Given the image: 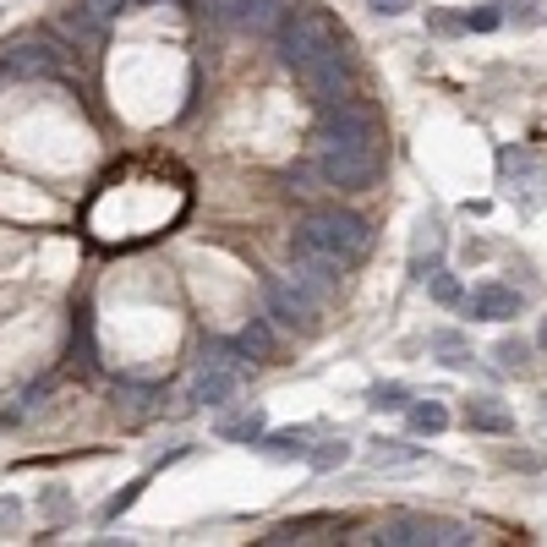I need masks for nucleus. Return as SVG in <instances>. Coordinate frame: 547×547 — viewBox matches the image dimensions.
<instances>
[{"label":"nucleus","instance_id":"1a4fd4ad","mask_svg":"<svg viewBox=\"0 0 547 547\" xmlns=\"http://www.w3.org/2000/svg\"><path fill=\"white\" fill-rule=\"evenodd\" d=\"M471 318H487V323L520 318V296L509 285H476L471 290Z\"/></svg>","mask_w":547,"mask_h":547},{"label":"nucleus","instance_id":"4be33fe9","mask_svg":"<svg viewBox=\"0 0 547 547\" xmlns=\"http://www.w3.org/2000/svg\"><path fill=\"white\" fill-rule=\"evenodd\" d=\"M433 301H438V307H460V301H465L460 279L455 274H433Z\"/></svg>","mask_w":547,"mask_h":547},{"label":"nucleus","instance_id":"f3484780","mask_svg":"<svg viewBox=\"0 0 547 547\" xmlns=\"http://www.w3.org/2000/svg\"><path fill=\"white\" fill-rule=\"evenodd\" d=\"M263 444H269L274 460H301V455H307V433H301V427H290V433H269Z\"/></svg>","mask_w":547,"mask_h":547},{"label":"nucleus","instance_id":"393cba45","mask_svg":"<svg viewBox=\"0 0 547 547\" xmlns=\"http://www.w3.org/2000/svg\"><path fill=\"white\" fill-rule=\"evenodd\" d=\"M400 400H411L405 383H378V389H372V405H400Z\"/></svg>","mask_w":547,"mask_h":547},{"label":"nucleus","instance_id":"c85d7f7f","mask_svg":"<svg viewBox=\"0 0 547 547\" xmlns=\"http://www.w3.org/2000/svg\"><path fill=\"white\" fill-rule=\"evenodd\" d=\"M83 6H93V11H104V17H110V11H121L126 0H83Z\"/></svg>","mask_w":547,"mask_h":547},{"label":"nucleus","instance_id":"9d476101","mask_svg":"<svg viewBox=\"0 0 547 547\" xmlns=\"http://www.w3.org/2000/svg\"><path fill=\"white\" fill-rule=\"evenodd\" d=\"M465 427H471V433L504 438V433H515V416H509L498 400H471V405H465Z\"/></svg>","mask_w":547,"mask_h":547},{"label":"nucleus","instance_id":"aec40b11","mask_svg":"<svg viewBox=\"0 0 547 547\" xmlns=\"http://www.w3.org/2000/svg\"><path fill=\"white\" fill-rule=\"evenodd\" d=\"M307 460L318 465V471H334V465H345V460H351V444H345V438H329V444L307 449Z\"/></svg>","mask_w":547,"mask_h":547},{"label":"nucleus","instance_id":"39448f33","mask_svg":"<svg viewBox=\"0 0 547 547\" xmlns=\"http://www.w3.org/2000/svg\"><path fill=\"white\" fill-rule=\"evenodd\" d=\"M340 274H345V263L334 258V252H323L318 241H307L301 230L290 236V279H296L301 290H312L318 301H329L334 285H340Z\"/></svg>","mask_w":547,"mask_h":547},{"label":"nucleus","instance_id":"a211bd4d","mask_svg":"<svg viewBox=\"0 0 547 547\" xmlns=\"http://www.w3.org/2000/svg\"><path fill=\"white\" fill-rule=\"evenodd\" d=\"M422 460V449H411V444H378L372 449V465L378 471H394V465H416Z\"/></svg>","mask_w":547,"mask_h":547},{"label":"nucleus","instance_id":"dca6fc26","mask_svg":"<svg viewBox=\"0 0 547 547\" xmlns=\"http://www.w3.org/2000/svg\"><path fill=\"white\" fill-rule=\"evenodd\" d=\"M263 433H269V422H263V411H247V416H225V422H219V438H241V444H258Z\"/></svg>","mask_w":547,"mask_h":547},{"label":"nucleus","instance_id":"412c9836","mask_svg":"<svg viewBox=\"0 0 547 547\" xmlns=\"http://www.w3.org/2000/svg\"><path fill=\"white\" fill-rule=\"evenodd\" d=\"M498 22H504V6H471L465 11V28L471 33H493Z\"/></svg>","mask_w":547,"mask_h":547},{"label":"nucleus","instance_id":"0eeeda50","mask_svg":"<svg viewBox=\"0 0 547 547\" xmlns=\"http://www.w3.org/2000/svg\"><path fill=\"white\" fill-rule=\"evenodd\" d=\"M263 296H269V318H279L285 329H296V334H318L323 301L312 296V290H301L296 279H269Z\"/></svg>","mask_w":547,"mask_h":547},{"label":"nucleus","instance_id":"bb28decb","mask_svg":"<svg viewBox=\"0 0 547 547\" xmlns=\"http://www.w3.org/2000/svg\"><path fill=\"white\" fill-rule=\"evenodd\" d=\"M378 17H400V11H411V0H367Z\"/></svg>","mask_w":547,"mask_h":547},{"label":"nucleus","instance_id":"b1692460","mask_svg":"<svg viewBox=\"0 0 547 547\" xmlns=\"http://www.w3.org/2000/svg\"><path fill=\"white\" fill-rule=\"evenodd\" d=\"M44 515H50V520H66V515H72V498H66V487H50V498H44Z\"/></svg>","mask_w":547,"mask_h":547},{"label":"nucleus","instance_id":"cd10ccee","mask_svg":"<svg viewBox=\"0 0 547 547\" xmlns=\"http://www.w3.org/2000/svg\"><path fill=\"white\" fill-rule=\"evenodd\" d=\"M17 515H22V509H17V498H0V526H11Z\"/></svg>","mask_w":547,"mask_h":547},{"label":"nucleus","instance_id":"20e7f679","mask_svg":"<svg viewBox=\"0 0 547 547\" xmlns=\"http://www.w3.org/2000/svg\"><path fill=\"white\" fill-rule=\"evenodd\" d=\"M372 542H383V547H465V542H476V531L455 526V520L394 515V520H383V526H378V537H372Z\"/></svg>","mask_w":547,"mask_h":547},{"label":"nucleus","instance_id":"5701e85b","mask_svg":"<svg viewBox=\"0 0 547 547\" xmlns=\"http://www.w3.org/2000/svg\"><path fill=\"white\" fill-rule=\"evenodd\" d=\"M498 367H509V372H515V367H526V356H531V345L526 340H498Z\"/></svg>","mask_w":547,"mask_h":547},{"label":"nucleus","instance_id":"6ab92c4d","mask_svg":"<svg viewBox=\"0 0 547 547\" xmlns=\"http://www.w3.org/2000/svg\"><path fill=\"white\" fill-rule=\"evenodd\" d=\"M433 351L444 356L449 367H465V362H471V351H465V340H460L455 329H438V334H433Z\"/></svg>","mask_w":547,"mask_h":547},{"label":"nucleus","instance_id":"9b49d317","mask_svg":"<svg viewBox=\"0 0 547 547\" xmlns=\"http://www.w3.org/2000/svg\"><path fill=\"white\" fill-rule=\"evenodd\" d=\"M318 531H340V520H334V515H301V520H279V526H274L263 542H274V547H279V542H312Z\"/></svg>","mask_w":547,"mask_h":547},{"label":"nucleus","instance_id":"ddd939ff","mask_svg":"<svg viewBox=\"0 0 547 547\" xmlns=\"http://www.w3.org/2000/svg\"><path fill=\"white\" fill-rule=\"evenodd\" d=\"M61 28L72 33L77 44H99V33H104V11H93V6H83V0H72V6L61 11Z\"/></svg>","mask_w":547,"mask_h":547},{"label":"nucleus","instance_id":"2eb2a0df","mask_svg":"<svg viewBox=\"0 0 547 547\" xmlns=\"http://www.w3.org/2000/svg\"><path fill=\"white\" fill-rule=\"evenodd\" d=\"M405 416H411V433H422V438H438L449 427V411L438 400H411V411H405Z\"/></svg>","mask_w":547,"mask_h":547},{"label":"nucleus","instance_id":"f257e3e1","mask_svg":"<svg viewBox=\"0 0 547 547\" xmlns=\"http://www.w3.org/2000/svg\"><path fill=\"white\" fill-rule=\"evenodd\" d=\"M279 55L296 72V83L312 93L318 104L345 99V77H351V61H345V39L323 11H290L279 22Z\"/></svg>","mask_w":547,"mask_h":547},{"label":"nucleus","instance_id":"7ed1b4c3","mask_svg":"<svg viewBox=\"0 0 547 547\" xmlns=\"http://www.w3.org/2000/svg\"><path fill=\"white\" fill-rule=\"evenodd\" d=\"M301 236L318 241L323 252H334L345 269H356L372 252V225L362 214H351V208H312V214L301 219Z\"/></svg>","mask_w":547,"mask_h":547},{"label":"nucleus","instance_id":"c756f323","mask_svg":"<svg viewBox=\"0 0 547 547\" xmlns=\"http://www.w3.org/2000/svg\"><path fill=\"white\" fill-rule=\"evenodd\" d=\"M537 340H542V345H547V323H542V334H537Z\"/></svg>","mask_w":547,"mask_h":547},{"label":"nucleus","instance_id":"f8f14e48","mask_svg":"<svg viewBox=\"0 0 547 547\" xmlns=\"http://www.w3.org/2000/svg\"><path fill=\"white\" fill-rule=\"evenodd\" d=\"M6 66H11V72H22V77H55V72H61V61H55L50 44H17Z\"/></svg>","mask_w":547,"mask_h":547},{"label":"nucleus","instance_id":"4468645a","mask_svg":"<svg viewBox=\"0 0 547 547\" xmlns=\"http://www.w3.org/2000/svg\"><path fill=\"white\" fill-rule=\"evenodd\" d=\"M236 351H241V356H258V362H269V356H274V329H269V318H252L247 329L236 334Z\"/></svg>","mask_w":547,"mask_h":547},{"label":"nucleus","instance_id":"a878e982","mask_svg":"<svg viewBox=\"0 0 547 547\" xmlns=\"http://www.w3.org/2000/svg\"><path fill=\"white\" fill-rule=\"evenodd\" d=\"M427 28H433V33H465V17H444V11H433Z\"/></svg>","mask_w":547,"mask_h":547},{"label":"nucleus","instance_id":"f03ea898","mask_svg":"<svg viewBox=\"0 0 547 547\" xmlns=\"http://www.w3.org/2000/svg\"><path fill=\"white\" fill-rule=\"evenodd\" d=\"M318 170L340 192H367L383 176V143H356V137H318Z\"/></svg>","mask_w":547,"mask_h":547},{"label":"nucleus","instance_id":"6e6552de","mask_svg":"<svg viewBox=\"0 0 547 547\" xmlns=\"http://www.w3.org/2000/svg\"><path fill=\"white\" fill-rule=\"evenodd\" d=\"M214 17L236 22L247 33H279V22L290 11H285V0H214Z\"/></svg>","mask_w":547,"mask_h":547},{"label":"nucleus","instance_id":"423d86ee","mask_svg":"<svg viewBox=\"0 0 547 547\" xmlns=\"http://www.w3.org/2000/svg\"><path fill=\"white\" fill-rule=\"evenodd\" d=\"M236 345H208L203 362H197V378H192V405H225L230 394L241 389V362H236Z\"/></svg>","mask_w":547,"mask_h":547}]
</instances>
